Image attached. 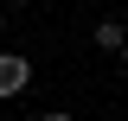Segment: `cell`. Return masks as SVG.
I'll list each match as a JSON object with an SVG mask.
<instances>
[{"label":"cell","mask_w":128,"mask_h":121,"mask_svg":"<svg viewBox=\"0 0 128 121\" xmlns=\"http://www.w3.org/2000/svg\"><path fill=\"white\" fill-rule=\"evenodd\" d=\"M90 45H96V51H109V58H115V51L128 45V19H96V32H90Z\"/></svg>","instance_id":"7a4b0ae2"},{"label":"cell","mask_w":128,"mask_h":121,"mask_svg":"<svg viewBox=\"0 0 128 121\" xmlns=\"http://www.w3.org/2000/svg\"><path fill=\"white\" fill-rule=\"evenodd\" d=\"M38 121H70V115H64V108H45V115H38Z\"/></svg>","instance_id":"3957f363"},{"label":"cell","mask_w":128,"mask_h":121,"mask_svg":"<svg viewBox=\"0 0 128 121\" xmlns=\"http://www.w3.org/2000/svg\"><path fill=\"white\" fill-rule=\"evenodd\" d=\"M0 38H6V13H0Z\"/></svg>","instance_id":"5b68a950"},{"label":"cell","mask_w":128,"mask_h":121,"mask_svg":"<svg viewBox=\"0 0 128 121\" xmlns=\"http://www.w3.org/2000/svg\"><path fill=\"white\" fill-rule=\"evenodd\" d=\"M115 58H122V70H128V45H122V51H115Z\"/></svg>","instance_id":"277c9868"},{"label":"cell","mask_w":128,"mask_h":121,"mask_svg":"<svg viewBox=\"0 0 128 121\" xmlns=\"http://www.w3.org/2000/svg\"><path fill=\"white\" fill-rule=\"evenodd\" d=\"M32 89V58L26 51H0V102H19Z\"/></svg>","instance_id":"6da1fadb"}]
</instances>
